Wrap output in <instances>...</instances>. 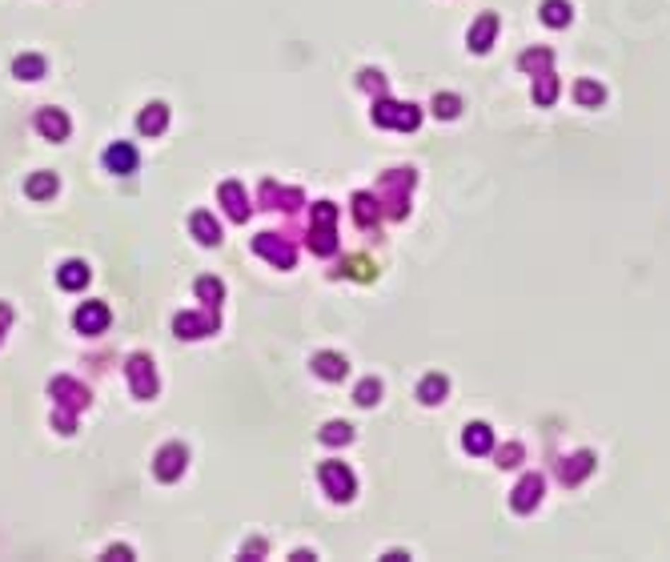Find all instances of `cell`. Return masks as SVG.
Returning <instances> with one entry per match:
<instances>
[{"label":"cell","instance_id":"obj_1","mask_svg":"<svg viewBox=\"0 0 670 562\" xmlns=\"http://www.w3.org/2000/svg\"><path fill=\"white\" fill-rule=\"evenodd\" d=\"M325 482L334 486V498H349V494H353V478L341 474L337 466H325Z\"/></svg>","mask_w":670,"mask_h":562},{"label":"cell","instance_id":"obj_2","mask_svg":"<svg viewBox=\"0 0 670 562\" xmlns=\"http://www.w3.org/2000/svg\"><path fill=\"white\" fill-rule=\"evenodd\" d=\"M105 322H109V313L100 310V305H88V310H81V317H76L81 329H100Z\"/></svg>","mask_w":670,"mask_h":562},{"label":"cell","instance_id":"obj_3","mask_svg":"<svg viewBox=\"0 0 670 562\" xmlns=\"http://www.w3.org/2000/svg\"><path fill=\"white\" fill-rule=\"evenodd\" d=\"M109 165L121 169V173H129V169L137 165V157H133V149H121V145H117V149H109Z\"/></svg>","mask_w":670,"mask_h":562},{"label":"cell","instance_id":"obj_4","mask_svg":"<svg viewBox=\"0 0 670 562\" xmlns=\"http://www.w3.org/2000/svg\"><path fill=\"white\" fill-rule=\"evenodd\" d=\"M542 16H546L550 25H566V16H570V8H566L562 0H550L546 8H542Z\"/></svg>","mask_w":670,"mask_h":562},{"label":"cell","instance_id":"obj_5","mask_svg":"<svg viewBox=\"0 0 670 562\" xmlns=\"http://www.w3.org/2000/svg\"><path fill=\"white\" fill-rule=\"evenodd\" d=\"M466 450H490V434H486V426H470V434H466Z\"/></svg>","mask_w":670,"mask_h":562},{"label":"cell","instance_id":"obj_6","mask_svg":"<svg viewBox=\"0 0 670 562\" xmlns=\"http://www.w3.org/2000/svg\"><path fill=\"white\" fill-rule=\"evenodd\" d=\"M61 281H64V286H85V265H81V262H73V265H64V274H61Z\"/></svg>","mask_w":670,"mask_h":562},{"label":"cell","instance_id":"obj_7","mask_svg":"<svg viewBox=\"0 0 670 562\" xmlns=\"http://www.w3.org/2000/svg\"><path fill=\"white\" fill-rule=\"evenodd\" d=\"M490 33H494V21H482V28H474V33H470L474 49H490V45H486V40H490Z\"/></svg>","mask_w":670,"mask_h":562},{"label":"cell","instance_id":"obj_8","mask_svg":"<svg viewBox=\"0 0 670 562\" xmlns=\"http://www.w3.org/2000/svg\"><path fill=\"white\" fill-rule=\"evenodd\" d=\"M442 390H446V382H442V377H430V382L422 386V402H437Z\"/></svg>","mask_w":670,"mask_h":562},{"label":"cell","instance_id":"obj_9","mask_svg":"<svg viewBox=\"0 0 670 562\" xmlns=\"http://www.w3.org/2000/svg\"><path fill=\"white\" fill-rule=\"evenodd\" d=\"M458 112V97H437V117H454Z\"/></svg>","mask_w":670,"mask_h":562},{"label":"cell","instance_id":"obj_10","mask_svg":"<svg viewBox=\"0 0 670 562\" xmlns=\"http://www.w3.org/2000/svg\"><path fill=\"white\" fill-rule=\"evenodd\" d=\"M49 189H52V177H37V181L28 185V193H37V197H45Z\"/></svg>","mask_w":670,"mask_h":562},{"label":"cell","instance_id":"obj_11","mask_svg":"<svg viewBox=\"0 0 670 562\" xmlns=\"http://www.w3.org/2000/svg\"><path fill=\"white\" fill-rule=\"evenodd\" d=\"M578 97H582L586 105H594V100H602V93H598L594 85H578Z\"/></svg>","mask_w":670,"mask_h":562},{"label":"cell","instance_id":"obj_12","mask_svg":"<svg viewBox=\"0 0 670 562\" xmlns=\"http://www.w3.org/2000/svg\"><path fill=\"white\" fill-rule=\"evenodd\" d=\"M40 125L49 129V133H64V129H69V125H64V117H61V121H57V117H40Z\"/></svg>","mask_w":670,"mask_h":562},{"label":"cell","instance_id":"obj_13","mask_svg":"<svg viewBox=\"0 0 670 562\" xmlns=\"http://www.w3.org/2000/svg\"><path fill=\"white\" fill-rule=\"evenodd\" d=\"M373 394H377V382H365V386H361V406H370V402H377V398H373Z\"/></svg>","mask_w":670,"mask_h":562},{"label":"cell","instance_id":"obj_14","mask_svg":"<svg viewBox=\"0 0 670 562\" xmlns=\"http://www.w3.org/2000/svg\"><path fill=\"white\" fill-rule=\"evenodd\" d=\"M322 374L337 377V374H341V362H337V358H322Z\"/></svg>","mask_w":670,"mask_h":562},{"label":"cell","instance_id":"obj_15","mask_svg":"<svg viewBox=\"0 0 670 562\" xmlns=\"http://www.w3.org/2000/svg\"><path fill=\"white\" fill-rule=\"evenodd\" d=\"M325 438H329V442H341V438H346V426H341V422H334V426H329V434H325Z\"/></svg>","mask_w":670,"mask_h":562},{"label":"cell","instance_id":"obj_16","mask_svg":"<svg viewBox=\"0 0 670 562\" xmlns=\"http://www.w3.org/2000/svg\"><path fill=\"white\" fill-rule=\"evenodd\" d=\"M16 73H40V61H20L16 64Z\"/></svg>","mask_w":670,"mask_h":562}]
</instances>
